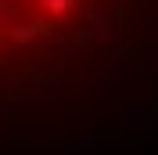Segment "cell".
Here are the masks:
<instances>
[{
    "label": "cell",
    "mask_w": 158,
    "mask_h": 155,
    "mask_svg": "<svg viewBox=\"0 0 158 155\" xmlns=\"http://www.w3.org/2000/svg\"><path fill=\"white\" fill-rule=\"evenodd\" d=\"M129 0H0V90L83 58Z\"/></svg>",
    "instance_id": "1"
}]
</instances>
